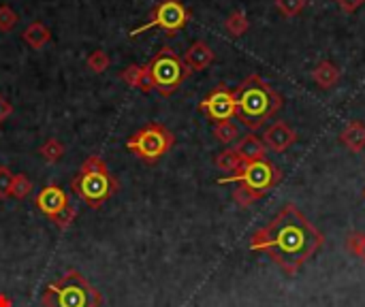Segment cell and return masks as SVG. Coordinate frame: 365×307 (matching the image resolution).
Returning a JSON list of instances; mask_svg holds the SVG:
<instances>
[{
  "label": "cell",
  "instance_id": "1",
  "mask_svg": "<svg viewBox=\"0 0 365 307\" xmlns=\"http://www.w3.org/2000/svg\"><path fill=\"white\" fill-rule=\"evenodd\" d=\"M323 246L325 235L293 203L250 237V250L267 254L287 276H295Z\"/></svg>",
  "mask_w": 365,
  "mask_h": 307
},
{
  "label": "cell",
  "instance_id": "2",
  "mask_svg": "<svg viewBox=\"0 0 365 307\" xmlns=\"http://www.w3.org/2000/svg\"><path fill=\"white\" fill-rule=\"evenodd\" d=\"M235 103H237L235 118L248 130L255 132V130L263 128L265 122L272 120L282 109L284 98L261 75H250L237 85Z\"/></svg>",
  "mask_w": 365,
  "mask_h": 307
},
{
  "label": "cell",
  "instance_id": "3",
  "mask_svg": "<svg viewBox=\"0 0 365 307\" xmlns=\"http://www.w3.org/2000/svg\"><path fill=\"white\" fill-rule=\"evenodd\" d=\"M71 188L81 203L98 209L120 190V182L111 175L107 162L101 156H88L79 167Z\"/></svg>",
  "mask_w": 365,
  "mask_h": 307
},
{
  "label": "cell",
  "instance_id": "4",
  "mask_svg": "<svg viewBox=\"0 0 365 307\" xmlns=\"http://www.w3.org/2000/svg\"><path fill=\"white\" fill-rule=\"evenodd\" d=\"M103 295L75 269H68L60 280L43 293V307H101Z\"/></svg>",
  "mask_w": 365,
  "mask_h": 307
},
{
  "label": "cell",
  "instance_id": "5",
  "mask_svg": "<svg viewBox=\"0 0 365 307\" xmlns=\"http://www.w3.org/2000/svg\"><path fill=\"white\" fill-rule=\"evenodd\" d=\"M152 79H154V90L163 96H171L180 90V85L188 79L190 68L186 62L171 49V47H160L156 56L148 64Z\"/></svg>",
  "mask_w": 365,
  "mask_h": 307
},
{
  "label": "cell",
  "instance_id": "6",
  "mask_svg": "<svg viewBox=\"0 0 365 307\" xmlns=\"http://www.w3.org/2000/svg\"><path fill=\"white\" fill-rule=\"evenodd\" d=\"M280 179H282V171L265 158L257 162H244L235 173L218 179V184H240L261 201L269 190H274L280 184Z\"/></svg>",
  "mask_w": 365,
  "mask_h": 307
},
{
  "label": "cell",
  "instance_id": "7",
  "mask_svg": "<svg viewBox=\"0 0 365 307\" xmlns=\"http://www.w3.org/2000/svg\"><path fill=\"white\" fill-rule=\"evenodd\" d=\"M173 143H175V137L167 126H163L160 122H150L128 139L126 147L139 160L154 165L173 147Z\"/></svg>",
  "mask_w": 365,
  "mask_h": 307
},
{
  "label": "cell",
  "instance_id": "8",
  "mask_svg": "<svg viewBox=\"0 0 365 307\" xmlns=\"http://www.w3.org/2000/svg\"><path fill=\"white\" fill-rule=\"evenodd\" d=\"M188 19H190V13L180 0H160L152 11V19L145 21L143 26L130 30V36H137L150 28H160L167 32V36H173L188 24Z\"/></svg>",
  "mask_w": 365,
  "mask_h": 307
},
{
  "label": "cell",
  "instance_id": "9",
  "mask_svg": "<svg viewBox=\"0 0 365 307\" xmlns=\"http://www.w3.org/2000/svg\"><path fill=\"white\" fill-rule=\"evenodd\" d=\"M201 113L207 115V120H212L214 124L225 122V120H233L237 113V103H235V92L229 90L227 85H216L199 105Z\"/></svg>",
  "mask_w": 365,
  "mask_h": 307
},
{
  "label": "cell",
  "instance_id": "10",
  "mask_svg": "<svg viewBox=\"0 0 365 307\" xmlns=\"http://www.w3.org/2000/svg\"><path fill=\"white\" fill-rule=\"evenodd\" d=\"M34 205H36V209H38L43 216H47V218L51 220V218H56V216L68 205V194H66L60 186L49 184V186H45V188L36 194Z\"/></svg>",
  "mask_w": 365,
  "mask_h": 307
},
{
  "label": "cell",
  "instance_id": "11",
  "mask_svg": "<svg viewBox=\"0 0 365 307\" xmlns=\"http://www.w3.org/2000/svg\"><path fill=\"white\" fill-rule=\"evenodd\" d=\"M295 141H297V132H295L287 122H276V124H272V126L265 130V135H263L265 147H269L272 152H278V154L287 152Z\"/></svg>",
  "mask_w": 365,
  "mask_h": 307
},
{
  "label": "cell",
  "instance_id": "12",
  "mask_svg": "<svg viewBox=\"0 0 365 307\" xmlns=\"http://www.w3.org/2000/svg\"><path fill=\"white\" fill-rule=\"evenodd\" d=\"M214 49L205 43V41H195L190 47H188V51H186V56H184V62H186V66L190 68V73L192 71H205L212 62H214Z\"/></svg>",
  "mask_w": 365,
  "mask_h": 307
},
{
  "label": "cell",
  "instance_id": "13",
  "mask_svg": "<svg viewBox=\"0 0 365 307\" xmlns=\"http://www.w3.org/2000/svg\"><path fill=\"white\" fill-rule=\"evenodd\" d=\"M120 77H122V81H124L126 85H130V88H135V90H139V92H143V94H148V92L154 90V79H152V73H150L148 66L130 64V66H126V68L120 73Z\"/></svg>",
  "mask_w": 365,
  "mask_h": 307
},
{
  "label": "cell",
  "instance_id": "14",
  "mask_svg": "<svg viewBox=\"0 0 365 307\" xmlns=\"http://www.w3.org/2000/svg\"><path fill=\"white\" fill-rule=\"evenodd\" d=\"M235 152L240 154V158H242L244 162H257V160H265L267 147H265V143H263L261 137H257V135H246V137H242V139L237 141Z\"/></svg>",
  "mask_w": 365,
  "mask_h": 307
},
{
  "label": "cell",
  "instance_id": "15",
  "mask_svg": "<svg viewBox=\"0 0 365 307\" xmlns=\"http://www.w3.org/2000/svg\"><path fill=\"white\" fill-rule=\"evenodd\" d=\"M340 141L353 154H361L365 150V124L359 120H351L340 132Z\"/></svg>",
  "mask_w": 365,
  "mask_h": 307
},
{
  "label": "cell",
  "instance_id": "16",
  "mask_svg": "<svg viewBox=\"0 0 365 307\" xmlns=\"http://www.w3.org/2000/svg\"><path fill=\"white\" fill-rule=\"evenodd\" d=\"M340 68L334 64V62H329V60H321L317 66H314V71H312V79L317 81V85L321 88V90H331V88H336L338 83H340Z\"/></svg>",
  "mask_w": 365,
  "mask_h": 307
},
{
  "label": "cell",
  "instance_id": "17",
  "mask_svg": "<svg viewBox=\"0 0 365 307\" xmlns=\"http://www.w3.org/2000/svg\"><path fill=\"white\" fill-rule=\"evenodd\" d=\"M21 38L26 41V45H30L32 49H41L49 43L51 38V32L49 28L43 24V21H32L24 32H21Z\"/></svg>",
  "mask_w": 365,
  "mask_h": 307
},
{
  "label": "cell",
  "instance_id": "18",
  "mask_svg": "<svg viewBox=\"0 0 365 307\" xmlns=\"http://www.w3.org/2000/svg\"><path fill=\"white\" fill-rule=\"evenodd\" d=\"M250 28V21L246 17L244 11H233L227 19H225V30L231 34V36H244Z\"/></svg>",
  "mask_w": 365,
  "mask_h": 307
},
{
  "label": "cell",
  "instance_id": "19",
  "mask_svg": "<svg viewBox=\"0 0 365 307\" xmlns=\"http://www.w3.org/2000/svg\"><path fill=\"white\" fill-rule=\"evenodd\" d=\"M216 167L220 169V171H229V173H235L242 165H244V160L240 158V154L235 152V147H227V150H222L218 156H216Z\"/></svg>",
  "mask_w": 365,
  "mask_h": 307
},
{
  "label": "cell",
  "instance_id": "20",
  "mask_svg": "<svg viewBox=\"0 0 365 307\" xmlns=\"http://www.w3.org/2000/svg\"><path fill=\"white\" fill-rule=\"evenodd\" d=\"M214 137L225 143V145H231L240 139V128L231 122V120H225V122H218L214 124Z\"/></svg>",
  "mask_w": 365,
  "mask_h": 307
},
{
  "label": "cell",
  "instance_id": "21",
  "mask_svg": "<svg viewBox=\"0 0 365 307\" xmlns=\"http://www.w3.org/2000/svg\"><path fill=\"white\" fill-rule=\"evenodd\" d=\"M38 154H41V158L45 160V162H49V165H56L58 160H62V156H64V145L58 141V139H47L41 147H38Z\"/></svg>",
  "mask_w": 365,
  "mask_h": 307
},
{
  "label": "cell",
  "instance_id": "22",
  "mask_svg": "<svg viewBox=\"0 0 365 307\" xmlns=\"http://www.w3.org/2000/svg\"><path fill=\"white\" fill-rule=\"evenodd\" d=\"M86 64H88V68H90L92 73H105V71L111 66V58L107 56V51H103V49H94V51L88 56Z\"/></svg>",
  "mask_w": 365,
  "mask_h": 307
},
{
  "label": "cell",
  "instance_id": "23",
  "mask_svg": "<svg viewBox=\"0 0 365 307\" xmlns=\"http://www.w3.org/2000/svg\"><path fill=\"white\" fill-rule=\"evenodd\" d=\"M30 192H32V182H30L26 175L17 173V175L13 177V186H11V199H17V201H21V199H26Z\"/></svg>",
  "mask_w": 365,
  "mask_h": 307
},
{
  "label": "cell",
  "instance_id": "24",
  "mask_svg": "<svg viewBox=\"0 0 365 307\" xmlns=\"http://www.w3.org/2000/svg\"><path fill=\"white\" fill-rule=\"evenodd\" d=\"M346 250L365 263V233H359V231L351 233L346 237Z\"/></svg>",
  "mask_w": 365,
  "mask_h": 307
},
{
  "label": "cell",
  "instance_id": "25",
  "mask_svg": "<svg viewBox=\"0 0 365 307\" xmlns=\"http://www.w3.org/2000/svg\"><path fill=\"white\" fill-rule=\"evenodd\" d=\"M308 0H276V6L278 11L284 15V17H295L299 15L304 9H306Z\"/></svg>",
  "mask_w": 365,
  "mask_h": 307
},
{
  "label": "cell",
  "instance_id": "26",
  "mask_svg": "<svg viewBox=\"0 0 365 307\" xmlns=\"http://www.w3.org/2000/svg\"><path fill=\"white\" fill-rule=\"evenodd\" d=\"M75 218H77V209L68 203L56 218H51V222H53L60 231H66V229L75 222Z\"/></svg>",
  "mask_w": 365,
  "mask_h": 307
},
{
  "label": "cell",
  "instance_id": "27",
  "mask_svg": "<svg viewBox=\"0 0 365 307\" xmlns=\"http://www.w3.org/2000/svg\"><path fill=\"white\" fill-rule=\"evenodd\" d=\"M17 13L6 6V4H0V32H11L17 24Z\"/></svg>",
  "mask_w": 365,
  "mask_h": 307
},
{
  "label": "cell",
  "instance_id": "28",
  "mask_svg": "<svg viewBox=\"0 0 365 307\" xmlns=\"http://www.w3.org/2000/svg\"><path fill=\"white\" fill-rule=\"evenodd\" d=\"M233 201H235V203H237L240 207H244V209H246V207L255 205V203H257L259 199H257V197H255V194H252L250 190H246L244 186H240V184H237V188L233 190Z\"/></svg>",
  "mask_w": 365,
  "mask_h": 307
},
{
  "label": "cell",
  "instance_id": "29",
  "mask_svg": "<svg viewBox=\"0 0 365 307\" xmlns=\"http://www.w3.org/2000/svg\"><path fill=\"white\" fill-rule=\"evenodd\" d=\"M13 173H11V169L9 167H0V199L4 201V199H11V186H13Z\"/></svg>",
  "mask_w": 365,
  "mask_h": 307
},
{
  "label": "cell",
  "instance_id": "30",
  "mask_svg": "<svg viewBox=\"0 0 365 307\" xmlns=\"http://www.w3.org/2000/svg\"><path fill=\"white\" fill-rule=\"evenodd\" d=\"M338 4H340V9L344 11V13H355L361 4H364L365 0H336Z\"/></svg>",
  "mask_w": 365,
  "mask_h": 307
},
{
  "label": "cell",
  "instance_id": "31",
  "mask_svg": "<svg viewBox=\"0 0 365 307\" xmlns=\"http://www.w3.org/2000/svg\"><path fill=\"white\" fill-rule=\"evenodd\" d=\"M11 113H13V105H11V103L0 94V124H2Z\"/></svg>",
  "mask_w": 365,
  "mask_h": 307
},
{
  "label": "cell",
  "instance_id": "32",
  "mask_svg": "<svg viewBox=\"0 0 365 307\" xmlns=\"http://www.w3.org/2000/svg\"><path fill=\"white\" fill-rule=\"evenodd\" d=\"M0 307H13L11 299H9L6 295H0Z\"/></svg>",
  "mask_w": 365,
  "mask_h": 307
},
{
  "label": "cell",
  "instance_id": "33",
  "mask_svg": "<svg viewBox=\"0 0 365 307\" xmlns=\"http://www.w3.org/2000/svg\"><path fill=\"white\" fill-rule=\"evenodd\" d=\"M364 197H365V192H364Z\"/></svg>",
  "mask_w": 365,
  "mask_h": 307
}]
</instances>
